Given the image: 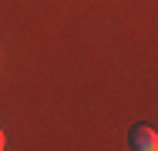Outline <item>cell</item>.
Here are the masks:
<instances>
[{
  "instance_id": "6da1fadb",
  "label": "cell",
  "mask_w": 158,
  "mask_h": 151,
  "mask_svg": "<svg viewBox=\"0 0 158 151\" xmlns=\"http://www.w3.org/2000/svg\"><path fill=\"white\" fill-rule=\"evenodd\" d=\"M128 145L131 151H158V134L152 124H135L128 131Z\"/></svg>"
},
{
  "instance_id": "7a4b0ae2",
  "label": "cell",
  "mask_w": 158,
  "mask_h": 151,
  "mask_svg": "<svg viewBox=\"0 0 158 151\" xmlns=\"http://www.w3.org/2000/svg\"><path fill=\"white\" fill-rule=\"evenodd\" d=\"M7 148V134H3V128H0V151Z\"/></svg>"
}]
</instances>
